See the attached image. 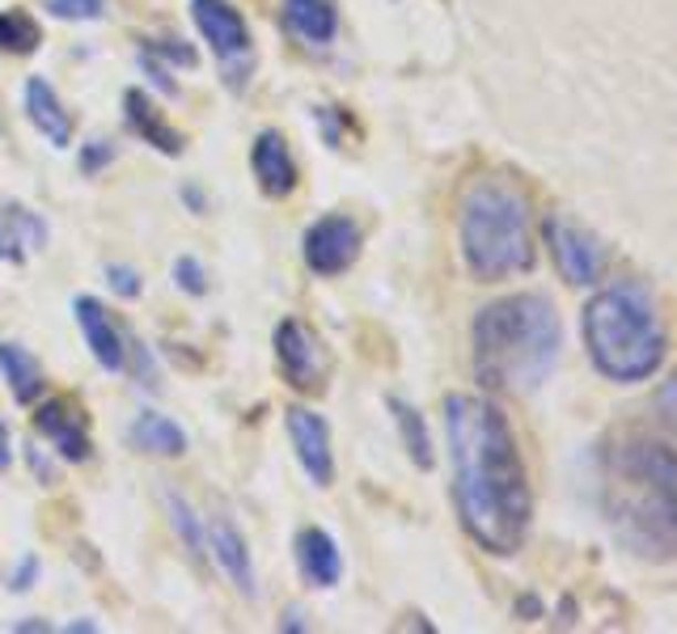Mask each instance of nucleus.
<instances>
[{"label": "nucleus", "instance_id": "obj_26", "mask_svg": "<svg viewBox=\"0 0 677 634\" xmlns=\"http://www.w3.org/2000/svg\"><path fill=\"white\" fill-rule=\"evenodd\" d=\"M174 283H178V292H187V297H204V292H208V276H204V267L195 259L174 262Z\"/></svg>", "mask_w": 677, "mask_h": 634}, {"label": "nucleus", "instance_id": "obj_16", "mask_svg": "<svg viewBox=\"0 0 677 634\" xmlns=\"http://www.w3.org/2000/svg\"><path fill=\"white\" fill-rule=\"evenodd\" d=\"M25 118L39 127V136L51 141L55 148H69L73 144V115L64 111V102L55 97L43 76H30L25 81Z\"/></svg>", "mask_w": 677, "mask_h": 634}, {"label": "nucleus", "instance_id": "obj_34", "mask_svg": "<svg viewBox=\"0 0 677 634\" xmlns=\"http://www.w3.org/2000/svg\"><path fill=\"white\" fill-rule=\"evenodd\" d=\"M64 631H73V634H85V631H90V634H94L97 626H94V622H73V626H64Z\"/></svg>", "mask_w": 677, "mask_h": 634}, {"label": "nucleus", "instance_id": "obj_20", "mask_svg": "<svg viewBox=\"0 0 677 634\" xmlns=\"http://www.w3.org/2000/svg\"><path fill=\"white\" fill-rule=\"evenodd\" d=\"M127 440H132V448L148 453V457H183L187 453V432L174 419H166V415H153V410H145L140 419L132 423Z\"/></svg>", "mask_w": 677, "mask_h": 634}, {"label": "nucleus", "instance_id": "obj_11", "mask_svg": "<svg viewBox=\"0 0 677 634\" xmlns=\"http://www.w3.org/2000/svg\"><path fill=\"white\" fill-rule=\"evenodd\" d=\"M76 326H81V334H85V343H90V352H94V360L106 368V373H123L127 368V347H123V334L119 326H115V318L106 313V305L102 301H94V297H76Z\"/></svg>", "mask_w": 677, "mask_h": 634}, {"label": "nucleus", "instance_id": "obj_8", "mask_svg": "<svg viewBox=\"0 0 677 634\" xmlns=\"http://www.w3.org/2000/svg\"><path fill=\"white\" fill-rule=\"evenodd\" d=\"M275 360H280V368L289 376V385L305 389V394L322 389L326 368H331L322 339H317L314 326H305L301 318H289V322L275 326Z\"/></svg>", "mask_w": 677, "mask_h": 634}, {"label": "nucleus", "instance_id": "obj_17", "mask_svg": "<svg viewBox=\"0 0 677 634\" xmlns=\"http://www.w3.org/2000/svg\"><path fill=\"white\" fill-rule=\"evenodd\" d=\"M296 567L310 588H335L343 580V559L326 529H301L296 533Z\"/></svg>", "mask_w": 677, "mask_h": 634}, {"label": "nucleus", "instance_id": "obj_18", "mask_svg": "<svg viewBox=\"0 0 677 634\" xmlns=\"http://www.w3.org/2000/svg\"><path fill=\"white\" fill-rule=\"evenodd\" d=\"M48 246V225L30 208H0V262H25L30 250Z\"/></svg>", "mask_w": 677, "mask_h": 634}, {"label": "nucleus", "instance_id": "obj_14", "mask_svg": "<svg viewBox=\"0 0 677 634\" xmlns=\"http://www.w3.org/2000/svg\"><path fill=\"white\" fill-rule=\"evenodd\" d=\"M208 550H212L217 567L225 571V580H229V584H238V592H242V596H254L250 545H246V538L238 533V524H233L229 517L212 520V529H208Z\"/></svg>", "mask_w": 677, "mask_h": 634}, {"label": "nucleus", "instance_id": "obj_31", "mask_svg": "<svg viewBox=\"0 0 677 634\" xmlns=\"http://www.w3.org/2000/svg\"><path fill=\"white\" fill-rule=\"evenodd\" d=\"M9 461H13V448H9V427L0 423V470H9Z\"/></svg>", "mask_w": 677, "mask_h": 634}, {"label": "nucleus", "instance_id": "obj_24", "mask_svg": "<svg viewBox=\"0 0 677 634\" xmlns=\"http://www.w3.org/2000/svg\"><path fill=\"white\" fill-rule=\"evenodd\" d=\"M166 503H169V520H174V529H178L183 545H187L191 554H204V550H208V538H204V529H199V520H195L191 503H187L178 491H169Z\"/></svg>", "mask_w": 677, "mask_h": 634}, {"label": "nucleus", "instance_id": "obj_2", "mask_svg": "<svg viewBox=\"0 0 677 634\" xmlns=\"http://www.w3.org/2000/svg\"><path fill=\"white\" fill-rule=\"evenodd\" d=\"M602 508L614 538L648 563L677 559V453L656 440H614L602 453Z\"/></svg>", "mask_w": 677, "mask_h": 634}, {"label": "nucleus", "instance_id": "obj_33", "mask_svg": "<svg viewBox=\"0 0 677 634\" xmlns=\"http://www.w3.org/2000/svg\"><path fill=\"white\" fill-rule=\"evenodd\" d=\"M13 631H30V634H39V631H51V626H43V622H18Z\"/></svg>", "mask_w": 677, "mask_h": 634}, {"label": "nucleus", "instance_id": "obj_22", "mask_svg": "<svg viewBox=\"0 0 677 634\" xmlns=\"http://www.w3.org/2000/svg\"><path fill=\"white\" fill-rule=\"evenodd\" d=\"M389 410H394L398 436H403V445H407V453H412V461L419 466V470H433L436 453H433V436H428L424 415L415 410L412 402H403V398H389Z\"/></svg>", "mask_w": 677, "mask_h": 634}, {"label": "nucleus", "instance_id": "obj_13", "mask_svg": "<svg viewBox=\"0 0 677 634\" xmlns=\"http://www.w3.org/2000/svg\"><path fill=\"white\" fill-rule=\"evenodd\" d=\"M250 165L267 199H284L296 187V162H292L289 144L280 132H259V141L250 148Z\"/></svg>", "mask_w": 677, "mask_h": 634}, {"label": "nucleus", "instance_id": "obj_9", "mask_svg": "<svg viewBox=\"0 0 677 634\" xmlns=\"http://www.w3.org/2000/svg\"><path fill=\"white\" fill-rule=\"evenodd\" d=\"M305 267L314 276H343L352 262L361 259V225L343 211H331L310 225L305 233Z\"/></svg>", "mask_w": 677, "mask_h": 634}, {"label": "nucleus", "instance_id": "obj_15", "mask_svg": "<svg viewBox=\"0 0 677 634\" xmlns=\"http://www.w3.org/2000/svg\"><path fill=\"white\" fill-rule=\"evenodd\" d=\"M123 123H127L132 136H140L145 144L162 148L166 157H183V148H187L183 132H174L166 118L157 115V106L148 102L145 90H127V94H123Z\"/></svg>", "mask_w": 677, "mask_h": 634}, {"label": "nucleus", "instance_id": "obj_19", "mask_svg": "<svg viewBox=\"0 0 677 634\" xmlns=\"http://www.w3.org/2000/svg\"><path fill=\"white\" fill-rule=\"evenodd\" d=\"M284 25H289L301 43L326 48L338 30L335 0H284Z\"/></svg>", "mask_w": 677, "mask_h": 634}, {"label": "nucleus", "instance_id": "obj_23", "mask_svg": "<svg viewBox=\"0 0 677 634\" xmlns=\"http://www.w3.org/2000/svg\"><path fill=\"white\" fill-rule=\"evenodd\" d=\"M43 43V30L39 22L22 13V9H0V51H9V55H30V51H39Z\"/></svg>", "mask_w": 677, "mask_h": 634}, {"label": "nucleus", "instance_id": "obj_32", "mask_svg": "<svg viewBox=\"0 0 677 634\" xmlns=\"http://www.w3.org/2000/svg\"><path fill=\"white\" fill-rule=\"evenodd\" d=\"M183 199H187V204H195V208H204V195H199L195 187H183Z\"/></svg>", "mask_w": 677, "mask_h": 634}, {"label": "nucleus", "instance_id": "obj_3", "mask_svg": "<svg viewBox=\"0 0 677 634\" xmlns=\"http://www.w3.org/2000/svg\"><path fill=\"white\" fill-rule=\"evenodd\" d=\"M475 376L500 394H530L551 381L563 347V326L546 297L517 292L487 305L470 330Z\"/></svg>", "mask_w": 677, "mask_h": 634}, {"label": "nucleus", "instance_id": "obj_7", "mask_svg": "<svg viewBox=\"0 0 677 634\" xmlns=\"http://www.w3.org/2000/svg\"><path fill=\"white\" fill-rule=\"evenodd\" d=\"M546 246H551V259H555L559 276L572 283V288H589V283L602 280L605 271L602 241L589 233V229H581L576 220L551 216L546 220Z\"/></svg>", "mask_w": 677, "mask_h": 634}, {"label": "nucleus", "instance_id": "obj_30", "mask_svg": "<svg viewBox=\"0 0 677 634\" xmlns=\"http://www.w3.org/2000/svg\"><path fill=\"white\" fill-rule=\"evenodd\" d=\"M157 55H166V60L183 64V69H195V64H199V55H195L191 48H183L178 39H166V43H157Z\"/></svg>", "mask_w": 677, "mask_h": 634}, {"label": "nucleus", "instance_id": "obj_6", "mask_svg": "<svg viewBox=\"0 0 677 634\" xmlns=\"http://www.w3.org/2000/svg\"><path fill=\"white\" fill-rule=\"evenodd\" d=\"M191 18L204 34V43L217 51L229 90H246V76L254 69V51H250V30H246L242 13L229 0H191Z\"/></svg>", "mask_w": 677, "mask_h": 634}, {"label": "nucleus", "instance_id": "obj_21", "mask_svg": "<svg viewBox=\"0 0 677 634\" xmlns=\"http://www.w3.org/2000/svg\"><path fill=\"white\" fill-rule=\"evenodd\" d=\"M0 373L9 381V394L30 406V402L43 394V368L34 364V355L13 347V343H0Z\"/></svg>", "mask_w": 677, "mask_h": 634}, {"label": "nucleus", "instance_id": "obj_1", "mask_svg": "<svg viewBox=\"0 0 677 634\" xmlns=\"http://www.w3.org/2000/svg\"><path fill=\"white\" fill-rule=\"evenodd\" d=\"M445 436L454 457V503L461 529L487 554H517L530 533L533 495L504 410L475 394H449Z\"/></svg>", "mask_w": 677, "mask_h": 634}, {"label": "nucleus", "instance_id": "obj_5", "mask_svg": "<svg viewBox=\"0 0 677 634\" xmlns=\"http://www.w3.org/2000/svg\"><path fill=\"white\" fill-rule=\"evenodd\" d=\"M584 347L593 368L618 385H635L665 364L669 339L656 297L635 280H618L602 288L584 305Z\"/></svg>", "mask_w": 677, "mask_h": 634}, {"label": "nucleus", "instance_id": "obj_10", "mask_svg": "<svg viewBox=\"0 0 677 634\" xmlns=\"http://www.w3.org/2000/svg\"><path fill=\"white\" fill-rule=\"evenodd\" d=\"M289 436L296 448V461L305 466L314 487L335 482V453H331V427L310 406H292L289 410Z\"/></svg>", "mask_w": 677, "mask_h": 634}, {"label": "nucleus", "instance_id": "obj_4", "mask_svg": "<svg viewBox=\"0 0 677 634\" xmlns=\"http://www.w3.org/2000/svg\"><path fill=\"white\" fill-rule=\"evenodd\" d=\"M461 259L479 283H500L525 276L538 259L533 246V216L525 190L508 178H475L461 190L458 208Z\"/></svg>", "mask_w": 677, "mask_h": 634}, {"label": "nucleus", "instance_id": "obj_27", "mask_svg": "<svg viewBox=\"0 0 677 634\" xmlns=\"http://www.w3.org/2000/svg\"><path fill=\"white\" fill-rule=\"evenodd\" d=\"M115 153H119V148H115L111 141H90L85 148H81V174H90V178L102 174L106 165L115 162Z\"/></svg>", "mask_w": 677, "mask_h": 634}, {"label": "nucleus", "instance_id": "obj_12", "mask_svg": "<svg viewBox=\"0 0 677 634\" xmlns=\"http://www.w3.org/2000/svg\"><path fill=\"white\" fill-rule=\"evenodd\" d=\"M34 427L60 448V457H69V461H85L90 457V419L81 415L76 402L69 398L43 402L39 415H34Z\"/></svg>", "mask_w": 677, "mask_h": 634}, {"label": "nucleus", "instance_id": "obj_25", "mask_svg": "<svg viewBox=\"0 0 677 634\" xmlns=\"http://www.w3.org/2000/svg\"><path fill=\"white\" fill-rule=\"evenodd\" d=\"M60 22H97L106 13V0H48Z\"/></svg>", "mask_w": 677, "mask_h": 634}, {"label": "nucleus", "instance_id": "obj_28", "mask_svg": "<svg viewBox=\"0 0 677 634\" xmlns=\"http://www.w3.org/2000/svg\"><path fill=\"white\" fill-rule=\"evenodd\" d=\"M106 280H111V288H115L119 297H127V301H136V297H140V288H145V283H140V276H136L132 267H119V262H111V267H106Z\"/></svg>", "mask_w": 677, "mask_h": 634}, {"label": "nucleus", "instance_id": "obj_29", "mask_svg": "<svg viewBox=\"0 0 677 634\" xmlns=\"http://www.w3.org/2000/svg\"><path fill=\"white\" fill-rule=\"evenodd\" d=\"M656 415H660V423L677 436V376H669V381L656 389Z\"/></svg>", "mask_w": 677, "mask_h": 634}]
</instances>
